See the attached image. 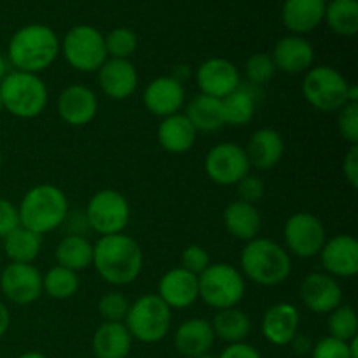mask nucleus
Wrapping results in <instances>:
<instances>
[{
    "label": "nucleus",
    "instance_id": "58836bf2",
    "mask_svg": "<svg viewBox=\"0 0 358 358\" xmlns=\"http://www.w3.org/2000/svg\"><path fill=\"white\" fill-rule=\"evenodd\" d=\"M129 301L119 292H108L101 296L98 303V311L105 322H122L128 315Z\"/></svg>",
    "mask_w": 358,
    "mask_h": 358
},
{
    "label": "nucleus",
    "instance_id": "de8ad7c7",
    "mask_svg": "<svg viewBox=\"0 0 358 358\" xmlns=\"http://www.w3.org/2000/svg\"><path fill=\"white\" fill-rule=\"evenodd\" d=\"M9 324H10V313H9V310H7L6 304L0 301V338H2V336L7 332Z\"/></svg>",
    "mask_w": 358,
    "mask_h": 358
},
{
    "label": "nucleus",
    "instance_id": "c9c22d12",
    "mask_svg": "<svg viewBox=\"0 0 358 358\" xmlns=\"http://www.w3.org/2000/svg\"><path fill=\"white\" fill-rule=\"evenodd\" d=\"M327 331L331 338L341 339V341H352L357 338L358 332V317L352 306H338L329 313Z\"/></svg>",
    "mask_w": 358,
    "mask_h": 358
},
{
    "label": "nucleus",
    "instance_id": "2eb2a0df",
    "mask_svg": "<svg viewBox=\"0 0 358 358\" xmlns=\"http://www.w3.org/2000/svg\"><path fill=\"white\" fill-rule=\"evenodd\" d=\"M301 299L313 313H331L341 306L343 290L331 275L311 273L301 283Z\"/></svg>",
    "mask_w": 358,
    "mask_h": 358
},
{
    "label": "nucleus",
    "instance_id": "c756f323",
    "mask_svg": "<svg viewBox=\"0 0 358 358\" xmlns=\"http://www.w3.org/2000/svg\"><path fill=\"white\" fill-rule=\"evenodd\" d=\"M56 261L70 271H83L93 264V245L80 234L65 236L56 247Z\"/></svg>",
    "mask_w": 358,
    "mask_h": 358
},
{
    "label": "nucleus",
    "instance_id": "f3484780",
    "mask_svg": "<svg viewBox=\"0 0 358 358\" xmlns=\"http://www.w3.org/2000/svg\"><path fill=\"white\" fill-rule=\"evenodd\" d=\"M101 91L112 100H126L138 86V73L129 59L110 58L98 69Z\"/></svg>",
    "mask_w": 358,
    "mask_h": 358
},
{
    "label": "nucleus",
    "instance_id": "5fc2aeb1",
    "mask_svg": "<svg viewBox=\"0 0 358 358\" xmlns=\"http://www.w3.org/2000/svg\"><path fill=\"white\" fill-rule=\"evenodd\" d=\"M0 358H2V352H0Z\"/></svg>",
    "mask_w": 358,
    "mask_h": 358
},
{
    "label": "nucleus",
    "instance_id": "a211bd4d",
    "mask_svg": "<svg viewBox=\"0 0 358 358\" xmlns=\"http://www.w3.org/2000/svg\"><path fill=\"white\" fill-rule=\"evenodd\" d=\"M185 100L184 86L175 77H157L147 86L143 93V105L147 110L159 117L178 114Z\"/></svg>",
    "mask_w": 358,
    "mask_h": 358
},
{
    "label": "nucleus",
    "instance_id": "603ef678",
    "mask_svg": "<svg viewBox=\"0 0 358 358\" xmlns=\"http://www.w3.org/2000/svg\"><path fill=\"white\" fill-rule=\"evenodd\" d=\"M3 110V101H2V98H0V112Z\"/></svg>",
    "mask_w": 358,
    "mask_h": 358
},
{
    "label": "nucleus",
    "instance_id": "20e7f679",
    "mask_svg": "<svg viewBox=\"0 0 358 358\" xmlns=\"http://www.w3.org/2000/svg\"><path fill=\"white\" fill-rule=\"evenodd\" d=\"M17 213H20V226L42 236L65 222L69 215V199L65 192L56 185L42 184L31 187L23 196Z\"/></svg>",
    "mask_w": 358,
    "mask_h": 358
},
{
    "label": "nucleus",
    "instance_id": "ea45409f",
    "mask_svg": "<svg viewBox=\"0 0 358 358\" xmlns=\"http://www.w3.org/2000/svg\"><path fill=\"white\" fill-rule=\"evenodd\" d=\"M338 128L350 145H358V103H346L339 110Z\"/></svg>",
    "mask_w": 358,
    "mask_h": 358
},
{
    "label": "nucleus",
    "instance_id": "864d4df0",
    "mask_svg": "<svg viewBox=\"0 0 358 358\" xmlns=\"http://www.w3.org/2000/svg\"><path fill=\"white\" fill-rule=\"evenodd\" d=\"M0 166H2V152H0Z\"/></svg>",
    "mask_w": 358,
    "mask_h": 358
},
{
    "label": "nucleus",
    "instance_id": "9b49d317",
    "mask_svg": "<svg viewBox=\"0 0 358 358\" xmlns=\"http://www.w3.org/2000/svg\"><path fill=\"white\" fill-rule=\"evenodd\" d=\"M283 236H285L287 250L303 259H310L320 254L325 241H327V234H325L322 220L308 212L294 213L287 220Z\"/></svg>",
    "mask_w": 358,
    "mask_h": 358
},
{
    "label": "nucleus",
    "instance_id": "b1692460",
    "mask_svg": "<svg viewBox=\"0 0 358 358\" xmlns=\"http://www.w3.org/2000/svg\"><path fill=\"white\" fill-rule=\"evenodd\" d=\"M325 0H285L282 21L294 34H308L324 21Z\"/></svg>",
    "mask_w": 358,
    "mask_h": 358
},
{
    "label": "nucleus",
    "instance_id": "cd10ccee",
    "mask_svg": "<svg viewBox=\"0 0 358 358\" xmlns=\"http://www.w3.org/2000/svg\"><path fill=\"white\" fill-rule=\"evenodd\" d=\"M261 213L254 205L245 201H233L224 212V224L231 236L241 241H252L261 231Z\"/></svg>",
    "mask_w": 358,
    "mask_h": 358
},
{
    "label": "nucleus",
    "instance_id": "09e8293b",
    "mask_svg": "<svg viewBox=\"0 0 358 358\" xmlns=\"http://www.w3.org/2000/svg\"><path fill=\"white\" fill-rule=\"evenodd\" d=\"M6 76H7V63L6 59H3V56L0 55V80H2Z\"/></svg>",
    "mask_w": 358,
    "mask_h": 358
},
{
    "label": "nucleus",
    "instance_id": "72a5a7b5",
    "mask_svg": "<svg viewBox=\"0 0 358 358\" xmlns=\"http://www.w3.org/2000/svg\"><path fill=\"white\" fill-rule=\"evenodd\" d=\"M222 110L226 124L243 126L250 122L252 117H254L255 100L248 91L238 87L236 91L222 98Z\"/></svg>",
    "mask_w": 358,
    "mask_h": 358
},
{
    "label": "nucleus",
    "instance_id": "ddd939ff",
    "mask_svg": "<svg viewBox=\"0 0 358 358\" xmlns=\"http://www.w3.org/2000/svg\"><path fill=\"white\" fill-rule=\"evenodd\" d=\"M0 289L14 304H31L42 294V275L31 264L10 262L0 275Z\"/></svg>",
    "mask_w": 358,
    "mask_h": 358
},
{
    "label": "nucleus",
    "instance_id": "37998d69",
    "mask_svg": "<svg viewBox=\"0 0 358 358\" xmlns=\"http://www.w3.org/2000/svg\"><path fill=\"white\" fill-rule=\"evenodd\" d=\"M238 194H240V201L250 203L254 205L255 201L264 196V184H262L261 178L254 177V175H247L245 178H241L236 184Z\"/></svg>",
    "mask_w": 358,
    "mask_h": 358
},
{
    "label": "nucleus",
    "instance_id": "3c124183",
    "mask_svg": "<svg viewBox=\"0 0 358 358\" xmlns=\"http://www.w3.org/2000/svg\"><path fill=\"white\" fill-rule=\"evenodd\" d=\"M196 358H215V357H210L208 353H206V355H201V357H196Z\"/></svg>",
    "mask_w": 358,
    "mask_h": 358
},
{
    "label": "nucleus",
    "instance_id": "393cba45",
    "mask_svg": "<svg viewBox=\"0 0 358 358\" xmlns=\"http://www.w3.org/2000/svg\"><path fill=\"white\" fill-rule=\"evenodd\" d=\"M215 343L212 324L203 318H191L177 329L175 346L182 355L196 358L206 355Z\"/></svg>",
    "mask_w": 358,
    "mask_h": 358
},
{
    "label": "nucleus",
    "instance_id": "a19ab883",
    "mask_svg": "<svg viewBox=\"0 0 358 358\" xmlns=\"http://www.w3.org/2000/svg\"><path fill=\"white\" fill-rule=\"evenodd\" d=\"M311 355H313V358H353L348 343L331 338V336L322 338L313 346V353Z\"/></svg>",
    "mask_w": 358,
    "mask_h": 358
},
{
    "label": "nucleus",
    "instance_id": "f8f14e48",
    "mask_svg": "<svg viewBox=\"0 0 358 358\" xmlns=\"http://www.w3.org/2000/svg\"><path fill=\"white\" fill-rule=\"evenodd\" d=\"M208 177L219 185H236L250 171L247 152L236 143H219L212 147L205 159Z\"/></svg>",
    "mask_w": 358,
    "mask_h": 358
},
{
    "label": "nucleus",
    "instance_id": "473e14b6",
    "mask_svg": "<svg viewBox=\"0 0 358 358\" xmlns=\"http://www.w3.org/2000/svg\"><path fill=\"white\" fill-rule=\"evenodd\" d=\"M324 21L343 37H353L358 31L357 0H331L325 6Z\"/></svg>",
    "mask_w": 358,
    "mask_h": 358
},
{
    "label": "nucleus",
    "instance_id": "9d476101",
    "mask_svg": "<svg viewBox=\"0 0 358 358\" xmlns=\"http://www.w3.org/2000/svg\"><path fill=\"white\" fill-rule=\"evenodd\" d=\"M86 222L101 236L119 234L129 222V203L114 189L98 191L86 208Z\"/></svg>",
    "mask_w": 358,
    "mask_h": 358
},
{
    "label": "nucleus",
    "instance_id": "dca6fc26",
    "mask_svg": "<svg viewBox=\"0 0 358 358\" xmlns=\"http://www.w3.org/2000/svg\"><path fill=\"white\" fill-rule=\"evenodd\" d=\"M320 255L331 276L352 278L358 273V241L350 234H338L325 241Z\"/></svg>",
    "mask_w": 358,
    "mask_h": 358
},
{
    "label": "nucleus",
    "instance_id": "7c9ffc66",
    "mask_svg": "<svg viewBox=\"0 0 358 358\" xmlns=\"http://www.w3.org/2000/svg\"><path fill=\"white\" fill-rule=\"evenodd\" d=\"M42 236L27 229L23 226H17L3 238V250L10 262H20V264H31V261L37 259L41 254Z\"/></svg>",
    "mask_w": 358,
    "mask_h": 358
},
{
    "label": "nucleus",
    "instance_id": "c03bdc74",
    "mask_svg": "<svg viewBox=\"0 0 358 358\" xmlns=\"http://www.w3.org/2000/svg\"><path fill=\"white\" fill-rule=\"evenodd\" d=\"M17 226H20L17 208L10 201L0 198V238H6Z\"/></svg>",
    "mask_w": 358,
    "mask_h": 358
},
{
    "label": "nucleus",
    "instance_id": "423d86ee",
    "mask_svg": "<svg viewBox=\"0 0 358 358\" xmlns=\"http://www.w3.org/2000/svg\"><path fill=\"white\" fill-rule=\"evenodd\" d=\"M126 329L131 338L142 343L161 341L171 327V308L157 294H149L129 304Z\"/></svg>",
    "mask_w": 358,
    "mask_h": 358
},
{
    "label": "nucleus",
    "instance_id": "4be33fe9",
    "mask_svg": "<svg viewBox=\"0 0 358 358\" xmlns=\"http://www.w3.org/2000/svg\"><path fill=\"white\" fill-rule=\"evenodd\" d=\"M157 296L168 304V308L184 310L196 303L199 297L198 276L184 268H175L161 278Z\"/></svg>",
    "mask_w": 358,
    "mask_h": 358
},
{
    "label": "nucleus",
    "instance_id": "6e6d98bb",
    "mask_svg": "<svg viewBox=\"0 0 358 358\" xmlns=\"http://www.w3.org/2000/svg\"><path fill=\"white\" fill-rule=\"evenodd\" d=\"M325 2H327V0H325ZM329 2H331V0H329Z\"/></svg>",
    "mask_w": 358,
    "mask_h": 358
},
{
    "label": "nucleus",
    "instance_id": "e433bc0d",
    "mask_svg": "<svg viewBox=\"0 0 358 358\" xmlns=\"http://www.w3.org/2000/svg\"><path fill=\"white\" fill-rule=\"evenodd\" d=\"M136 45H138L136 34L126 27L114 28L105 37V49H107V56L110 58L128 59L136 51Z\"/></svg>",
    "mask_w": 358,
    "mask_h": 358
},
{
    "label": "nucleus",
    "instance_id": "7ed1b4c3",
    "mask_svg": "<svg viewBox=\"0 0 358 358\" xmlns=\"http://www.w3.org/2000/svg\"><path fill=\"white\" fill-rule=\"evenodd\" d=\"M245 276L262 287H275L285 282L292 271V261L282 245L268 238H254L241 252Z\"/></svg>",
    "mask_w": 358,
    "mask_h": 358
},
{
    "label": "nucleus",
    "instance_id": "4c0bfd02",
    "mask_svg": "<svg viewBox=\"0 0 358 358\" xmlns=\"http://www.w3.org/2000/svg\"><path fill=\"white\" fill-rule=\"evenodd\" d=\"M245 72H247L248 80L252 84H266L273 79L276 72V66L273 63L271 55H266V52H255L250 58L247 59V65H245Z\"/></svg>",
    "mask_w": 358,
    "mask_h": 358
},
{
    "label": "nucleus",
    "instance_id": "4468645a",
    "mask_svg": "<svg viewBox=\"0 0 358 358\" xmlns=\"http://www.w3.org/2000/svg\"><path fill=\"white\" fill-rule=\"evenodd\" d=\"M196 80L201 94L222 100L240 87V72L229 59L210 58L201 63Z\"/></svg>",
    "mask_w": 358,
    "mask_h": 358
},
{
    "label": "nucleus",
    "instance_id": "79ce46f5",
    "mask_svg": "<svg viewBox=\"0 0 358 358\" xmlns=\"http://www.w3.org/2000/svg\"><path fill=\"white\" fill-rule=\"evenodd\" d=\"M210 266V255L199 245H189L184 252H182V268L187 269L192 275L199 276L206 268Z\"/></svg>",
    "mask_w": 358,
    "mask_h": 358
},
{
    "label": "nucleus",
    "instance_id": "0eeeda50",
    "mask_svg": "<svg viewBox=\"0 0 358 358\" xmlns=\"http://www.w3.org/2000/svg\"><path fill=\"white\" fill-rule=\"evenodd\" d=\"M198 292L210 308H236L245 296V280L238 269L226 262L210 264L198 276Z\"/></svg>",
    "mask_w": 358,
    "mask_h": 358
},
{
    "label": "nucleus",
    "instance_id": "aec40b11",
    "mask_svg": "<svg viewBox=\"0 0 358 358\" xmlns=\"http://www.w3.org/2000/svg\"><path fill=\"white\" fill-rule=\"evenodd\" d=\"M96 94L86 86L73 84L69 86L58 98V114L66 124L84 126L96 115Z\"/></svg>",
    "mask_w": 358,
    "mask_h": 358
},
{
    "label": "nucleus",
    "instance_id": "a18cd8bd",
    "mask_svg": "<svg viewBox=\"0 0 358 358\" xmlns=\"http://www.w3.org/2000/svg\"><path fill=\"white\" fill-rule=\"evenodd\" d=\"M343 175L353 189L358 187V145H352L343 159Z\"/></svg>",
    "mask_w": 358,
    "mask_h": 358
},
{
    "label": "nucleus",
    "instance_id": "c85d7f7f",
    "mask_svg": "<svg viewBox=\"0 0 358 358\" xmlns=\"http://www.w3.org/2000/svg\"><path fill=\"white\" fill-rule=\"evenodd\" d=\"M185 117L191 121L196 131H217V129L226 124V121H224L222 100L206 96V94H198L187 105Z\"/></svg>",
    "mask_w": 358,
    "mask_h": 358
},
{
    "label": "nucleus",
    "instance_id": "6ab92c4d",
    "mask_svg": "<svg viewBox=\"0 0 358 358\" xmlns=\"http://www.w3.org/2000/svg\"><path fill=\"white\" fill-rule=\"evenodd\" d=\"M301 317L296 306L289 303H276L262 318V334L271 345L287 346L297 338Z\"/></svg>",
    "mask_w": 358,
    "mask_h": 358
},
{
    "label": "nucleus",
    "instance_id": "5701e85b",
    "mask_svg": "<svg viewBox=\"0 0 358 358\" xmlns=\"http://www.w3.org/2000/svg\"><path fill=\"white\" fill-rule=\"evenodd\" d=\"M245 152H247L250 166L259 168V170H271L283 157L285 142L278 131L271 128H262L252 135Z\"/></svg>",
    "mask_w": 358,
    "mask_h": 358
},
{
    "label": "nucleus",
    "instance_id": "49530a36",
    "mask_svg": "<svg viewBox=\"0 0 358 358\" xmlns=\"http://www.w3.org/2000/svg\"><path fill=\"white\" fill-rule=\"evenodd\" d=\"M219 358H262L261 353L254 348V346L247 345V343H236V345H229Z\"/></svg>",
    "mask_w": 358,
    "mask_h": 358
},
{
    "label": "nucleus",
    "instance_id": "6e6552de",
    "mask_svg": "<svg viewBox=\"0 0 358 358\" xmlns=\"http://www.w3.org/2000/svg\"><path fill=\"white\" fill-rule=\"evenodd\" d=\"M348 80L332 66H315L308 70L303 94L308 103L322 112L341 110L348 103Z\"/></svg>",
    "mask_w": 358,
    "mask_h": 358
},
{
    "label": "nucleus",
    "instance_id": "8fccbe9b",
    "mask_svg": "<svg viewBox=\"0 0 358 358\" xmlns=\"http://www.w3.org/2000/svg\"><path fill=\"white\" fill-rule=\"evenodd\" d=\"M17 358H48V357L42 355V353L38 352H28V353H23V355H20Z\"/></svg>",
    "mask_w": 358,
    "mask_h": 358
},
{
    "label": "nucleus",
    "instance_id": "1a4fd4ad",
    "mask_svg": "<svg viewBox=\"0 0 358 358\" xmlns=\"http://www.w3.org/2000/svg\"><path fill=\"white\" fill-rule=\"evenodd\" d=\"M63 52L70 65L79 72H94L107 62L105 37L90 24H77L63 41Z\"/></svg>",
    "mask_w": 358,
    "mask_h": 358
},
{
    "label": "nucleus",
    "instance_id": "f03ea898",
    "mask_svg": "<svg viewBox=\"0 0 358 358\" xmlns=\"http://www.w3.org/2000/svg\"><path fill=\"white\" fill-rule=\"evenodd\" d=\"M58 52V37L45 24H27L9 41V59L20 72H42L55 62Z\"/></svg>",
    "mask_w": 358,
    "mask_h": 358
},
{
    "label": "nucleus",
    "instance_id": "39448f33",
    "mask_svg": "<svg viewBox=\"0 0 358 358\" xmlns=\"http://www.w3.org/2000/svg\"><path fill=\"white\" fill-rule=\"evenodd\" d=\"M3 110L21 119L37 117L48 105V87L37 73L10 72L0 80Z\"/></svg>",
    "mask_w": 358,
    "mask_h": 358
},
{
    "label": "nucleus",
    "instance_id": "412c9836",
    "mask_svg": "<svg viewBox=\"0 0 358 358\" xmlns=\"http://www.w3.org/2000/svg\"><path fill=\"white\" fill-rule=\"evenodd\" d=\"M271 58L276 70L285 73H303L313 65L315 51L306 38L299 35H287L276 42Z\"/></svg>",
    "mask_w": 358,
    "mask_h": 358
},
{
    "label": "nucleus",
    "instance_id": "f704fd0d",
    "mask_svg": "<svg viewBox=\"0 0 358 358\" xmlns=\"http://www.w3.org/2000/svg\"><path fill=\"white\" fill-rule=\"evenodd\" d=\"M79 290V276L76 271L56 266L42 276V292L52 299H69Z\"/></svg>",
    "mask_w": 358,
    "mask_h": 358
},
{
    "label": "nucleus",
    "instance_id": "bb28decb",
    "mask_svg": "<svg viewBox=\"0 0 358 358\" xmlns=\"http://www.w3.org/2000/svg\"><path fill=\"white\" fill-rule=\"evenodd\" d=\"M196 129L185 114H173L163 119L157 128V140L170 154H184L194 145Z\"/></svg>",
    "mask_w": 358,
    "mask_h": 358
},
{
    "label": "nucleus",
    "instance_id": "a878e982",
    "mask_svg": "<svg viewBox=\"0 0 358 358\" xmlns=\"http://www.w3.org/2000/svg\"><path fill=\"white\" fill-rule=\"evenodd\" d=\"M131 343V334L122 322H105L93 336V353L96 358H126Z\"/></svg>",
    "mask_w": 358,
    "mask_h": 358
},
{
    "label": "nucleus",
    "instance_id": "2f4dec72",
    "mask_svg": "<svg viewBox=\"0 0 358 358\" xmlns=\"http://www.w3.org/2000/svg\"><path fill=\"white\" fill-rule=\"evenodd\" d=\"M212 329L215 338L229 345H236V343H243V339L250 334L252 322L245 311L238 308H226V310H219V313L213 317Z\"/></svg>",
    "mask_w": 358,
    "mask_h": 358
},
{
    "label": "nucleus",
    "instance_id": "f257e3e1",
    "mask_svg": "<svg viewBox=\"0 0 358 358\" xmlns=\"http://www.w3.org/2000/svg\"><path fill=\"white\" fill-rule=\"evenodd\" d=\"M93 264L107 283L128 285L142 271V248L131 236L122 233L101 236L93 245Z\"/></svg>",
    "mask_w": 358,
    "mask_h": 358
}]
</instances>
